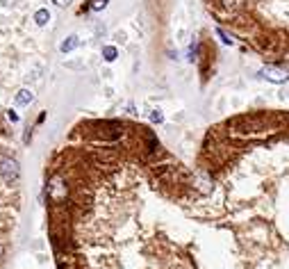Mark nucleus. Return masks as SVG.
Returning <instances> with one entry per match:
<instances>
[{"label": "nucleus", "instance_id": "20e7f679", "mask_svg": "<svg viewBox=\"0 0 289 269\" xmlns=\"http://www.w3.org/2000/svg\"><path fill=\"white\" fill-rule=\"evenodd\" d=\"M48 196L55 198V201H62V198L66 196V187L64 183H62V178L55 176L50 183H48Z\"/></svg>", "mask_w": 289, "mask_h": 269}, {"label": "nucleus", "instance_id": "39448f33", "mask_svg": "<svg viewBox=\"0 0 289 269\" xmlns=\"http://www.w3.org/2000/svg\"><path fill=\"white\" fill-rule=\"evenodd\" d=\"M16 105H21V107H27L30 103L34 100V94L30 92V89H19V94H16Z\"/></svg>", "mask_w": 289, "mask_h": 269}, {"label": "nucleus", "instance_id": "423d86ee", "mask_svg": "<svg viewBox=\"0 0 289 269\" xmlns=\"http://www.w3.org/2000/svg\"><path fill=\"white\" fill-rule=\"evenodd\" d=\"M80 41H78V37H75V34H71V37H66L64 41H62V46H59V50H62V53H71L73 48L78 46Z\"/></svg>", "mask_w": 289, "mask_h": 269}, {"label": "nucleus", "instance_id": "f03ea898", "mask_svg": "<svg viewBox=\"0 0 289 269\" xmlns=\"http://www.w3.org/2000/svg\"><path fill=\"white\" fill-rule=\"evenodd\" d=\"M0 176L7 185H16L19 183V176H21V169H19V162L12 158H2L0 160Z\"/></svg>", "mask_w": 289, "mask_h": 269}, {"label": "nucleus", "instance_id": "1a4fd4ad", "mask_svg": "<svg viewBox=\"0 0 289 269\" xmlns=\"http://www.w3.org/2000/svg\"><path fill=\"white\" fill-rule=\"evenodd\" d=\"M116 48H114V46H105V48H103V57H105L107 59V62H114V59H116Z\"/></svg>", "mask_w": 289, "mask_h": 269}, {"label": "nucleus", "instance_id": "9d476101", "mask_svg": "<svg viewBox=\"0 0 289 269\" xmlns=\"http://www.w3.org/2000/svg\"><path fill=\"white\" fill-rule=\"evenodd\" d=\"M162 119H164V117H162V112H159V110L151 112V121H155V123H162Z\"/></svg>", "mask_w": 289, "mask_h": 269}, {"label": "nucleus", "instance_id": "7ed1b4c3", "mask_svg": "<svg viewBox=\"0 0 289 269\" xmlns=\"http://www.w3.org/2000/svg\"><path fill=\"white\" fill-rule=\"evenodd\" d=\"M260 75L267 78L269 82H278V85H283V82L289 80V73L283 71V69H278V66H264L262 71H260Z\"/></svg>", "mask_w": 289, "mask_h": 269}, {"label": "nucleus", "instance_id": "f257e3e1", "mask_svg": "<svg viewBox=\"0 0 289 269\" xmlns=\"http://www.w3.org/2000/svg\"><path fill=\"white\" fill-rule=\"evenodd\" d=\"M210 9L257 53H289V0H210Z\"/></svg>", "mask_w": 289, "mask_h": 269}, {"label": "nucleus", "instance_id": "9b49d317", "mask_svg": "<svg viewBox=\"0 0 289 269\" xmlns=\"http://www.w3.org/2000/svg\"><path fill=\"white\" fill-rule=\"evenodd\" d=\"M7 119H9L12 123H16V121H19V114H16L14 110H9V112H7Z\"/></svg>", "mask_w": 289, "mask_h": 269}, {"label": "nucleus", "instance_id": "0eeeda50", "mask_svg": "<svg viewBox=\"0 0 289 269\" xmlns=\"http://www.w3.org/2000/svg\"><path fill=\"white\" fill-rule=\"evenodd\" d=\"M48 21H50L48 9H37V14H34V23H37V25H46Z\"/></svg>", "mask_w": 289, "mask_h": 269}, {"label": "nucleus", "instance_id": "6e6552de", "mask_svg": "<svg viewBox=\"0 0 289 269\" xmlns=\"http://www.w3.org/2000/svg\"><path fill=\"white\" fill-rule=\"evenodd\" d=\"M110 0H89L85 5V9H91V12H100V9H105V5Z\"/></svg>", "mask_w": 289, "mask_h": 269}, {"label": "nucleus", "instance_id": "f8f14e48", "mask_svg": "<svg viewBox=\"0 0 289 269\" xmlns=\"http://www.w3.org/2000/svg\"><path fill=\"white\" fill-rule=\"evenodd\" d=\"M55 5H59V7H68L71 5V0H53Z\"/></svg>", "mask_w": 289, "mask_h": 269}]
</instances>
